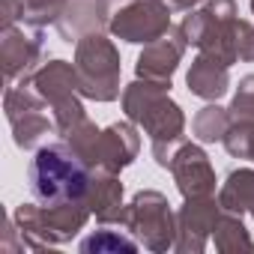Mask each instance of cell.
<instances>
[{
    "instance_id": "1",
    "label": "cell",
    "mask_w": 254,
    "mask_h": 254,
    "mask_svg": "<svg viewBox=\"0 0 254 254\" xmlns=\"http://www.w3.org/2000/svg\"><path fill=\"white\" fill-rule=\"evenodd\" d=\"M123 114L150 135V150L159 168L171 171L177 150L186 144V114L171 99V81L138 78L123 87Z\"/></svg>"
},
{
    "instance_id": "2",
    "label": "cell",
    "mask_w": 254,
    "mask_h": 254,
    "mask_svg": "<svg viewBox=\"0 0 254 254\" xmlns=\"http://www.w3.org/2000/svg\"><path fill=\"white\" fill-rule=\"evenodd\" d=\"M90 180H93V168L66 141L39 147L33 162H30V168H27L30 191H33V197L42 206L87 200Z\"/></svg>"
},
{
    "instance_id": "3",
    "label": "cell",
    "mask_w": 254,
    "mask_h": 254,
    "mask_svg": "<svg viewBox=\"0 0 254 254\" xmlns=\"http://www.w3.org/2000/svg\"><path fill=\"white\" fill-rule=\"evenodd\" d=\"M93 209L87 200H72V203H57V206H42L36 203H21L12 212V221L27 245V251H45L54 245L72 242L90 221Z\"/></svg>"
},
{
    "instance_id": "4",
    "label": "cell",
    "mask_w": 254,
    "mask_h": 254,
    "mask_svg": "<svg viewBox=\"0 0 254 254\" xmlns=\"http://www.w3.org/2000/svg\"><path fill=\"white\" fill-rule=\"evenodd\" d=\"M30 87L42 96V102L51 108L54 126H57V135L66 138L69 132H75L78 126L87 120L84 111V96H81V81H78V69L69 60H45L39 66V72L33 75Z\"/></svg>"
},
{
    "instance_id": "5",
    "label": "cell",
    "mask_w": 254,
    "mask_h": 254,
    "mask_svg": "<svg viewBox=\"0 0 254 254\" xmlns=\"http://www.w3.org/2000/svg\"><path fill=\"white\" fill-rule=\"evenodd\" d=\"M75 69L81 81V96L90 102H114L120 99V48L105 33H90L75 42Z\"/></svg>"
},
{
    "instance_id": "6",
    "label": "cell",
    "mask_w": 254,
    "mask_h": 254,
    "mask_svg": "<svg viewBox=\"0 0 254 254\" xmlns=\"http://www.w3.org/2000/svg\"><path fill=\"white\" fill-rule=\"evenodd\" d=\"M239 21L236 0H203L200 9H191L183 18V33L189 45H194L200 54L218 57L221 63L233 66L239 63L236 45H233V27Z\"/></svg>"
},
{
    "instance_id": "7",
    "label": "cell",
    "mask_w": 254,
    "mask_h": 254,
    "mask_svg": "<svg viewBox=\"0 0 254 254\" xmlns=\"http://www.w3.org/2000/svg\"><path fill=\"white\" fill-rule=\"evenodd\" d=\"M126 230L153 254L174 251V245H177V212L162 191H156V189L135 191L129 200V209H126Z\"/></svg>"
},
{
    "instance_id": "8",
    "label": "cell",
    "mask_w": 254,
    "mask_h": 254,
    "mask_svg": "<svg viewBox=\"0 0 254 254\" xmlns=\"http://www.w3.org/2000/svg\"><path fill=\"white\" fill-rule=\"evenodd\" d=\"M45 102L42 96L30 87V84H12L3 93V114L12 129V141L18 150H36L42 144V138L57 135L54 117L45 114Z\"/></svg>"
},
{
    "instance_id": "9",
    "label": "cell",
    "mask_w": 254,
    "mask_h": 254,
    "mask_svg": "<svg viewBox=\"0 0 254 254\" xmlns=\"http://www.w3.org/2000/svg\"><path fill=\"white\" fill-rule=\"evenodd\" d=\"M171 6L162 0H129L111 18V36L129 45H150L171 30Z\"/></svg>"
},
{
    "instance_id": "10",
    "label": "cell",
    "mask_w": 254,
    "mask_h": 254,
    "mask_svg": "<svg viewBox=\"0 0 254 254\" xmlns=\"http://www.w3.org/2000/svg\"><path fill=\"white\" fill-rule=\"evenodd\" d=\"M0 63H3L6 87L12 84H30L39 66L45 63V36L42 30L24 33L21 27H3L0 30Z\"/></svg>"
},
{
    "instance_id": "11",
    "label": "cell",
    "mask_w": 254,
    "mask_h": 254,
    "mask_svg": "<svg viewBox=\"0 0 254 254\" xmlns=\"http://www.w3.org/2000/svg\"><path fill=\"white\" fill-rule=\"evenodd\" d=\"M138 153H141V135L132 120H123V123L105 126L84 159L93 171L120 174L138 159Z\"/></svg>"
},
{
    "instance_id": "12",
    "label": "cell",
    "mask_w": 254,
    "mask_h": 254,
    "mask_svg": "<svg viewBox=\"0 0 254 254\" xmlns=\"http://www.w3.org/2000/svg\"><path fill=\"white\" fill-rule=\"evenodd\" d=\"M221 215V203L212 197H191L177 209V254H200L206 251L215 221Z\"/></svg>"
},
{
    "instance_id": "13",
    "label": "cell",
    "mask_w": 254,
    "mask_h": 254,
    "mask_svg": "<svg viewBox=\"0 0 254 254\" xmlns=\"http://www.w3.org/2000/svg\"><path fill=\"white\" fill-rule=\"evenodd\" d=\"M171 177L183 194V200H191V197H212L215 194V168L206 156V150L200 144H191L186 141L174 162H171Z\"/></svg>"
},
{
    "instance_id": "14",
    "label": "cell",
    "mask_w": 254,
    "mask_h": 254,
    "mask_svg": "<svg viewBox=\"0 0 254 254\" xmlns=\"http://www.w3.org/2000/svg\"><path fill=\"white\" fill-rule=\"evenodd\" d=\"M186 48H189V39H186L183 27H171L162 39L144 45V51L138 54V63H135V75L153 78V81H174V72L180 69Z\"/></svg>"
},
{
    "instance_id": "15",
    "label": "cell",
    "mask_w": 254,
    "mask_h": 254,
    "mask_svg": "<svg viewBox=\"0 0 254 254\" xmlns=\"http://www.w3.org/2000/svg\"><path fill=\"white\" fill-rule=\"evenodd\" d=\"M111 0H69L63 18L54 24L63 42H78L90 33H105L114 18Z\"/></svg>"
},
{
    "instance_id": "16",
    "label": "cell",
    "mask_w": 254,
    "mask_h": 254,
    "mask_svg": "<svg viewBox=\"0 0 254 254\" xmlns=\"http://www.w3.org/2000/svg\"><path fill=\"white\" fill-rule=\"evenodd\" d=\"M123 194H126V189L120 183V174L93 171L87 203H90V209H93V215H96L99 224L126 227V209H129V203L123 200Z\"/></svg>"
},
{
    "instance_id": "17",
    "label": "cell",
    "mask_w": 254,
    "mask_h": 254,
    "mask_svg": "<svg viewBox=\"0 0 254 254\" xmlns=\"http://www.w3.org/2000/svg\"><path fill=\"white\" fill-rule=\"evenodd\" d=\"M186 84H189L191 96H197L203 102H218L230 90V66L221 63L218 57L197 51V57L191 60V66L186 72Z\"/></svg>"
},
{
    "instance_id": "18",
    "label": "cell",
    "mask_w": 254,
    "mask_h": 254,
    "mask_svg": "<svg viewBox=\"0 0 254 254\" xmlns=\"http://www.w3.org/2000/svg\"><path fill=\"white\" fill-rule=\"evenodd\" d=\"M218 203L227 212L254 218V168H236L218 189Z\"/></svg>"
},
{
    "instance_id": "19",
    "label": "cell",
    "mask_w": 254,
    "mask_h": 254,
    "mask_svg": "<svg viewBox=\"0 0 254 254\" xmlns=\"http://www.w3.org/2000/svg\"><path fill=\"white\" fill-rule=\"evenodd\" d=\"M117 224H102L99 230H93L90 236L81 239L78 251L81 254H135L141 248V242L129 233V230H114Z\"/></svg>"
},
{
    "instance_id": "20",
    "label": "cell",
    "mask_w": 254,
    "mask_h": 254,
    "mask_svg": "<svg viewBox=\"0 0 254 254\" xmlns=\"http://www.w3.org/2000/svg\"><path fill=\"white\" fill-rule=\"evenodd\" d=\"M212 245L221 254H236V251H254V239L242 224V215L221 209L215 230H212Z\"/></svg>"
},
{
    "instance_id": "21",
    "label": "cell",
    "mask_w": 254,
    "mask_h": 254,
    "mask_svg": "<svg viewBox=\"0 0 254 254\" xmlns=\"http://www.w3.org/2000/svg\"><path fill=\"white\" fill-rule=\"evenodd\" d=\"M230 111L227 108H221L218 102H209V105H203L197 114H194V120H191V132H194V138L200 141V144H221L224 141V135H227V129H230Z\"/></svg>"
},
{
    "instance_id": "22",
    "label": "cell",
    "mask_w": 254,
    "mask_h": 254,
    "mask_svg": "<svg viewBox=\"0 0 254 254\" xmlns=\"http://www.w3.org/2000/svg\"><path fill=\"white\" fill-rule=\"evenodd\" d=\"M24 6V24L36 27V30H45L48 24H57L69 6V0H21Z\"/></svg>"
},
{
    "instance_id": "23",
    "label": "cell",
    "mask_w": 254,
    "mask_h": 254,
    "mask_svg": "<svg viewBox=\"0 0 254 254\" xmlns=\"http://www.w3.org/2000/svg\"><path fill=\"white\" fill-rule=\"evenodd\" d=\"M224 150L230 159H245L254 162V120L248 123H230V129L224 135Z\"/></svg>"
},
{
    "instance_id": "24",
    "label": "cell",
    "mask_w": 254,
    "mask_h": 254,
    "mask_svg": "<svg viewBox=\"0 0 254 254\" xmlns=\"http://www.w3.org/2000/svg\"><path fill=\"white\" fill-rule=\"evenodd\" d=\"M230 120L233 123H248L254 120V75H242L236 84V93L230 99Z\"/></svg>"
},
{
    "instance_id": "25",
    "label": "cell",
    "mask_w": 254,
    "mask_h": 254,
    "mask_svg": "<svg viewBox=\"0 0 254 254\" xmlns=\"http://www.w3.org/2000/svg\"><path fill=\"white\" fill-rule=\"evenodd\" d=\"M233 45H236V57L239 63H254V24L239 18L233 27Z\"/></svg>"
},
{
    "instance_id": "26",
    "label": "cell",
    "mask_w": 254,
    "mask_h": 254,
    "mask_svg": "<svg viewBox=\"0 0 254 254\" xmlns=\"http://www.w3.org/2000/svg\"><path fill=\"white\" fill-rule=\"evenodd\" d=\"M21 15H24L21 0H0V30H3V27H12Z\"/></svg>"
},
{
    "instance_id": "27",
    "label": "cell",
    "mask_w": 254,
    "mask_h": 254,
    "mask_svg": "<svg viewBox=\"0 0 254 254\" xmlns=\"http://www.w3.org/2000/svg\"><path fill=\"white\" fill-rule=\"evenodd\" d=\"M203 3V0H168V6L174 9V12H191V9H197Z\"/></svg>"
},
{
    "instance_id": "28",
    "label": "cell",
    "mask_w": 254,
    "mask_h": 254,
    "mask_svg": "<svg viewBox=\"0 0 254 254\" xmlns=\"http://www.w3.org/2000/svg\"><path fill=\"white\" fill-rule=\"evenodd\" d=\"M251 15H254V0H251Z\"/></svg>"
},
{
    "instance_id": "29",
    "label": "cell",
    "mask_w": 254,
    "mask_h": 254,
    "mask_svg": "<svg viewBox=\"0 0 254 254\" xmlns=\"http://www.w3.org/2000/svg\"><path fill=\"white\" fill-rule=\"evenodd\" d=\"M111 3H120V0H111Z\"/></svg>"
},
{
    "instance_id": "30",
    "label": "cell",
    "mask_w": 254,
    "mask_h": 254,
    "mask_svg": "<svg viewBox=\"0 0 254 254\" xmlns=\"http://www.w3.org/2000/svg\"><path fill=\"white\" fill-rule=\"evenodd\" d=\"M162 3H168V0H162Z\"/></svg>"
}]
</instances>
